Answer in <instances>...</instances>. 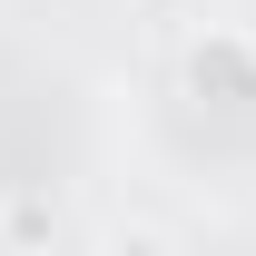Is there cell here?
<instances>
[{
    "instance_id": "1",
    "label": "cell",
    "mask_w": 256,
    "mask_h": 256,
    "mask_svg": "<svg viewBox=\"0 0 256 256\" xmlns=\"http://www.w3.org/2000/svg\"><path fill=\"white\" fill-rule=\"evenodd\" d=\"M98 256H178V236H168V226H148V217H128V226H108V236H98Z\"/></svg>"
}]
</instances>
